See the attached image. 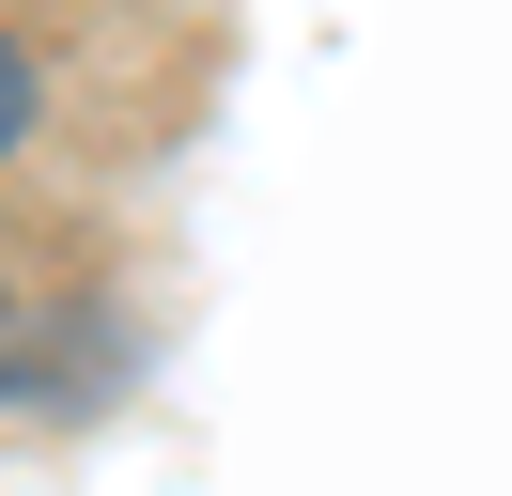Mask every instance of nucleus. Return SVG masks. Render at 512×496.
Wrapping results in <instances>:
<instances>
[{
	"label": "nucleus",
	"mask_w": 512,
	"mask_h": 496,
	"mask_svg": "<svg viewBox=\"0 0 512 496\" xmlns=\"http://www.w3.org/2000/svg\"><path fill=\"white\" fill-rule=\"evenodd\" d=\"M32 124H47V78H32V47H16V31H0V155L32 140Z\"/></svg>",
	"instance_id": "1"
}]
</instances>
